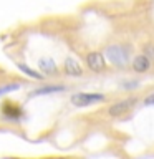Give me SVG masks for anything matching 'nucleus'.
Returning <instances> with one entry per match:
<instances>
[{
  "label": "nucleus",
  "mask_w": 154,
  "mask_h": 159,
  "mask_svg": "<svg viewBox=\"0 0 154 159\" xmlns=\"http://www.w3.org/2000/svg\"><path fill=\"white\" fill-rule=\"evenodd\" d=\"M139 99L136 96H129V98H124V99H119V101L113 103L111 106L108 108V114L113 118H119V116H124L126 113H129L131 109L138 104Z\"/></svg>",
  "instance_id": "obj_1"
},
{
  "label": "nucleus",
  "mask_w": 154,
  "mask_h": 159,
  "mask_svg": "<svg viewBox=\"0 0 154 159\" xmlns=\"http://www.w3.org/2000/svg\"><path fill=\"white\" fill-rule=\"evenodd\" d=\"M103 53H104V57H106V60H109V63L116 65V66H124V65L128 63V58H129L126 50L123 47H119V45H111V47H108Z\"/></svg>",
  "instance_id": "obj_2"
},
{
  "label": "nucleus",
  "mask_w": 154,
  "mask_h": 159,
  "mask_svg": "<svg viewBox=\"0 0 154 159\" xmlns=\"http://www.w3.org/2000/svg\"><path fill=\"white\" fill-rule=\"evenodd\" d=\"M104 99V94L101 93H75L71 96V104L76 108H84L93 103H99Z\"/></svg>",
  "instance_id": "obj_3"
},
{
  "label": "nucleus",
  "mask_w": 154,
  "mask_h": 159,
  "mask_svg": "<svg viewBox=\"0 0 154 159\" xmlns=\"http://www.w3.org/2000/svg\"><path fill=\"white\" fill-rule=\"evenodd\" d=\"M86 66L94 73H103L106 70V57L103 52H89L86 55Z\"/></svg>",
  "instance_id": "obj_4"
},
{
  "label": "nucleus",
  "mask_w": 154,
  "mask_h": 159,
  "mask_svg": "<svg viewBox=\"0 0 154 159\" xmlns=\"http://www.w3.org/2000/svg\"><path fill=\"white\" fill-rule=\"evenodd\" d=\"M151 66H152V60L149 58V57H146L144 53L136 55V57L133 58V61H131L133 71H134V73H139V75L149 71V70H151Z\"/></svg>",
  "instance_id": "obj_5"
},
{
  "label": "nucleus",
  "mask_w": 154,
  "mask_h": 159,
  "mask_svg": "<svg viewBox=\"0 0 154 159\" xmlns=\"http://www.w3.org/2000/svg\"><path fill=\"white\" fill-rule=\"evenodd\" d=\"M63 71L70 76H81L83 75V66L76 61L75 58H66L63 63Z\"/></svg>",
  "instance_id": "obj_6"
},
{
  "label": "nucleus",
  "mask_w": 154,
  "mask_h": 159,
  "mask_svg": "<svg viewBox=\"0 0 154 159\" xmlns=\"http://www.w3.org/2000/svg\"><path fill=\"white\" fill-rule=\"evenodd\" d=\"M38 68H40V71H42L43 75H55L58 71L57 63H55L52 58H40Z\"/></svg>",
  "instance_id": "obj_7"
},
{
  "label": "nucleus",
  "mask_w": 154,
  "mask_h": 159,
  "mask_svg": "<svg viewBox=\"0 0 154 159\" xmlns=\"http://www.w3.org/2000/svg\"><path fill=\"white\" fill-rule=\"evenodd\" d=\"M65 86L61 84H52V86H43V88H38L35 89L33 94H50V93H58V91H65Z\"/></svg>",
  "instance_id": "obj_8"
},
{
  "label": "nucleus",
  "mask_w": 154,
  "mask_h": 159,
  "mask_svg": "<svg viewBox=\"0 0 154 159\" xmlns=\"http://www.w3.org/2000/svg\"><path fill=\"white\" fill-rule=\"evenodd\" d=\"M18 68L22 70L25 75H28V76H32V78H35V80H43V75H42V73H38V71H35V70H32V68L28 66V65L20 63V65H18Z\"/></svg>",
  "instance_id": "obj_9"
},
{
  "label": "nucleus",
  "mask_w": 154,
  "mask_h": 159,
  "mask_svg": "<svg viewBox=\"0 0 154 159\" xmlns=\"http://www.w3.org/2000/svg\"><path fill=\"white\" fill-rule=\"evenodd\" d=\"M143 53L146 55V57H149L154 61V43H144L143 47Z\"/></svg>",
  "instance_id": "obj_10"
},
{
  "label": "nucleus",
  "mask_w": 154,
  "mask_h": 159,
  "mask_svg": "<svg viewBox=\"0 0 154 159\" xmlns=\"http://www.w3.org/2000/svg\"><path fill=\"white\" fill-rule=\"evenodd\" d=\"M143 104L144 106H154V91L147 93L146 96L143 98Z\"/></svg>",
  "instance_id": "obj_11"
}]
</instances>
